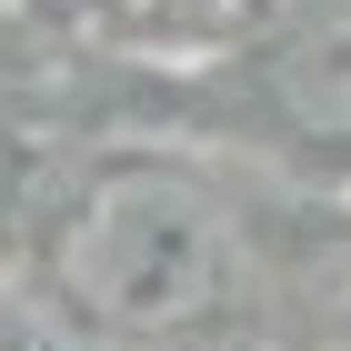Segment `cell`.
Wrapping results in <instances>:
<instances>
[{
  "label": "cell",
  "mask_w": 351,
  "mask_h": 351,
  "mask_svg": "<svg viewBox=\"0 0 351 351\" xmlns=\"http://www.w3.org/2000/svg\"><path fill=\"white\" fill-rule=\"evenodd\" d=\"M51 281L60 301L101 331H131V341H161L191 331L231 291V211L191 171L161 161H121L81 191V211L60 221L51 241Z\"/></svg>",
  "instance_id": "cell-1"
},
{
  "label": "cell",
  "mask_w": 351,
  "mask_h": 351,
  "mask_svg": "<svg viewBox=\"0 0 351 351\" xmlns=\"http://www.w3.org/2000/svg\"><path fill=\"white\" fill-rule=\"evenodd\" d=\"M271 101L291 110L301 131L322 141H351V0L322 10V21H301L291 40H271Z\"/></svg>",
  "instance_id": "cell-2"
},
{
  "label": "cell",
  "mask_w": 351,
  "mask_h": 351,
  "mask_svg": "<svg viewBox=\"0 0 351 351\" xmlns=\"http://www.w3.org/2000/svg\"><path fill=\"white\" fill-rule=\"evenodd\" d=\"M0 211H10V141H0Z\"/></svg>",
  "instance_id": "cell-3"
}]
</instances>
